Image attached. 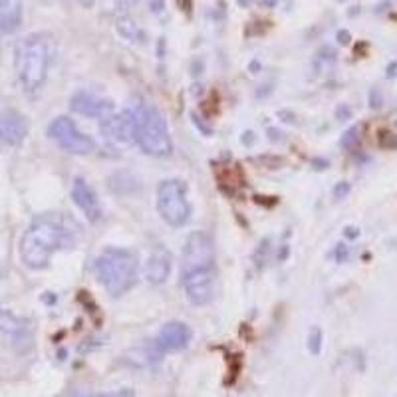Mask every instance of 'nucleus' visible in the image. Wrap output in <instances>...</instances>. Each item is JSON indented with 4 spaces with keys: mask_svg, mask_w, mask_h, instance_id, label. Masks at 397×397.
Masks as SVG:
<instances>
[{
    "mask_svg": "<svg viewBox=\"0 0 397 397\" xmlns=\"http://www.w3.org/2000/svg\"><path fill=\"white\" fill-rule=\"evenodd\" d=\"M356 141H358V127H352V129L345 131L344 139H342V145H345V147H354Z\"/></svg>",
    "mask_w": 397,
    "mask_h": 397,
    "instance_id": "19",
    "label": "nucleus"
},
{
    "mask_svg": "<svg viewBox=\"0 0 397 397\" xmlns=\"http://www.w3.org/2000/svg\"><path fill=\"white\" fill-rule=\"evenodd\" d=\"M22 22L20 0H0V36L14 32Z\"/></svg>",
    "mask_w": 397,
    "mask_h": 397,
    "instance_id": "15",
    "label": "nucleus"
},
{
    "mask_svg": "<svg viewBox=\"0 0 397 397\" xmlns=\"http://www.w3.org/2000/svg\"><path fill=\"white\" fill-rule=\"evenodd\" d=\"M72 199H74V203L80 207V211L86 215L87 221L96 223V221L102 219V207H100L98 195H96V191L92 189L82 177L74 179V185H72Z\"/></svg>",
    "mask_w": 397,
    "mask_h": 397,
    "instance_id": "12",
    "label": "nucleus"
},
{
    "mask_svg": "<svg viewBox=\"0 0 397 397\" xmlns=\"http://www.w3.org/2000/svg\"><path fill=\"white\" fill-rule=\"evenodd\" d=\"M347 38H350L347 32H340V42H342V44H347Z\"/></svg>",
    "mask_w": 397,
    "mask_h": 397,
    "instance_id": "26",
    "label": "nucleus"
},
{
    "mask_svg": "<svg viewBox=\"0 0 397 397\" xmlns=\"http://www.w3.org/2000/svg\"><path fill=\"white\" fill-rule=\"evenodd\" d=\"M52 38L48 34H28L20 38L14 48V69L24 92L36 94L44 86L52 64Z\"/></svg>",
    "mask_w": 397,
    "mask_h": 397,
    "instance_id": "2",
    "label": "nucleus"
},
{
    "mask_svg": "<svg viewBox=\"0 0 397 397\" xmlns=\"http://www.w3.org/2000/svg\"><path fill=\"white\" fill-rule=\"evenodd\" d=\"M171 275V255L167 248L157 246L155 250L149 255V260L145 264V278L149 284L161 286Z\"/></svg>",
    "mask_w": 397,
    "mask_h": 397,
    "instance_id": "14",
    "label": "nucleus"
},
{
    "mask_svg": "<svg viewBox=\"0 0 397 397\" xmlns=\"http://www.w3.org/2000/svg\"><path fill=\"white\" fill-rule=\"evenodd\" d=\"M28 136V121L18 111L0 114V141L6 145H20Z\"/></svg>",
    "mask_w": 397,
    "mask_h": 397,
    "instance_id": "13",
    "label": "nucleus"
},
{
    "mask_svg": "<svg viewBox=\"0 0 397 397\" xmlns=\"http://www.w3.org/2000/svg\"><path fill=\"white\" fill-rule=\"evenodd\" d=\"M92 397H136L131 389H118V391H109V394H98Z\"/></svg>",
    "mask_w": 397,
    "mask_h": 397,
    "instance_id": "20",
    "label": "nucleus"
},
{
    "mask_svg": "<svg viewBox=\"0 0 397 397\" xmlns=\"http://www.w3.org/2000/svg\"><path fill=\"white\" fill-rule=\"evenodd\" d=\"M347 193H350V183L342 181V183H338V185H336V189H334V197H336V199H342V197H345Z\"/></svg>",
    "mask_w": 397,
    "mask_h": 397,
    "instance_id": "21",
    "label": "nucleus"
},
{
    "mask_svg": "<svg viewBox=\"0 0 397 397\" xmlns=\"http://www.w3.org/2000/svg\"><path fill=\"white\" fill-rule=\"evenodd\" d=\"M187 183L181 179H163L157 187V211L169 226H183L191 217Z\"/></svg>",
    "mask_w": 397,
    "mask_h": 397,
    "instance_id": "5",
    "label": "nucleus"
},
{
    "mask_svg": "<svg viewBox=\"0 0 397 397\" xmlns=\"http://www.w3.org/2000/svg\"><path fill=\"white\" fill-rule=\"evenodd\" d=\"M100 133L104 136L105 141L118 145V147H127L138 141V123H136V114L133 109H123L118 114H109L100 121Z\"/></svg>",
    "mask_w": 397,
    "mask_h": 397,
    "instance_id": "7",
    "label": "nucleus"
},
{
    "mask_svg": "<svg viewBox=\"0 0 397 397\" xmlns=\"http://www.w3.org/2000/svg\"><path fill=\"white\" fill-rule=\"evenodd\" d=\"M396 68H397V64H391V66H389V72H387V78H394V76H396V72H394Z\"/></svg>",
    "mask_w": 397,
    "mask_h": 397,
    "instance_id": "25",
    "label": "nucleus"
},
{
    "mask_svg": "<svg viewBox=\"0 0 397 397\" xmlns=\"http://www.w3.org/2000/svg\"><path fill=\"white\" fill-rule=\"evenodd\" d=\"M215 242L211 235L203 230L191 233L183 246V275L191 270H203V268H215Z\"/></svg>",
    "mask_w": 397,
    "mask_h": 397,
    "instance_id": "8",
    "label": "nucleus"
},
{
    "mask_svg": "<svg viewBox=\"0 0 397 397\" xmlns=\"http://www.w3.org/2000/svg\"><path fill=\"white\" fill-rule=\"evenodd\" d=\"M26 332V324L17 318L14 314L6 310H0V336H12L20 338Z\"/></svg>",
    "mask_w": 397,
    "mask_h": 397,
    "instance_id": "16",
    "label": "nucleus"
},
{
    "mask_svg": "<svg viewBox=\"0 0 397 397\" xmlns=\"http://www.w3.org/2000/svg\"><path fill=\"white\" fill-rule=\"evenodd\" d=\"M358 235H360L358 228H345V237H347V239H356Z\"/></svg>",
    "mask_w": 397,
    "mask_h": 397,
    "instance_id": "24",
    "label": "nucleus"
},
{
    "mask_svg": "<svg viewBox=\"0 0 397 397\" xmlns=\"http://www.w3.org/2000/svg\"><path fill=\"white\" fill-rule=\"evenodd\" d=\"M138 123V141L143 153L151 157L171 155L173 141L169 136V127L165 116L157 109L155 105L141 104L133 111Z\"/></svg>",
    "mask_w": 397,
    "mask_h": 397,
    "instance_id": "4",
    "label": "nucleus"
},
{
    "mask_svg": "<svg viewBox=\"0 0 397 397\" xmlns=\"http://www.w3.org/2000/svg\"><path fill=\"white\" fill-rule=\"evenodd\" d=\"M380 105H381L380 92H378V89H374V92H372V107H374V109H378Z\"/></svg>",
    "mask_w": 397,
    "mask_h": 397,
    "instance_id": "22",
    "label": "nucleus"
},
{
    "mask_svg": "<svg viewBox=\"0 0 397 397\" xmlns=\"http://www.w3.org/2000/svg\"><path fill=\"white\" fill-rule=\"evenodd\" d=\"M120 32L125 38H129V40H138L139 36L138 26L131 20H120Z\"/></svg>",
    "mask_w": 397,
    "mask_h": 397,
    "instance_id": "17",
    "label": "nucleus"
},
{
    "mask_svg": "<svg viewBox=\"0 0 397 397\" xmlns=\"http://www.w3.org/2000/svg\"><path fill=\"white\" fill-rule=\"evenodd\" d=\"M69 109L78 116L84 118H105L114 111V104L111 100L100 98L96 94L89 92H78L69 98Z\"/></svg>",
    "mask_w": 397,
    "mask_h": 397,
    "instance_id": "10",
    "label": "nucleus"
},
{
    "mask_svg": "<svg viewBox=\"0 0 397 397\" xmlns=\"http://www.w3.org/2000/svg\"><path fill=\"white\" fill-rule=\"evenodd\" d=\"M82 225L66 213L40 215L22 235L20 259L28 268L42 270L48 266L54 253L74 248L82 239Z\"/></svg>",
    "mask_w": 397,
    "mask_h": 397,
    "instance_id": "1",
    "label": "nucleus"
},
{
    "mask_svg": "<svg viewBox=\"0 0 397 397\" xmlns=\"http://www.w3.org/2000/svg\"><path fill=\"white\" fill-rule=\"evenodd\" d=\"M48 138L56 141L64 151L72 155H89L98 149L94 138L80 131V127L66 116H60L48 125Z\"/></svg>",
    "mask_w": 397,
    "mask_h": 397,
    "instance_id": "6",
    "label": "nucleus"
},
{
    "mask_svg": "<svg viewBox=\"0 0 397 397\" xmlns=\"http://www.w3.org/2000/svg\"><path fill=\"white\" fill-rule=\"evenodd\" d=\"M98 282L114 298L129 292L138 282V257L120 246H109L94 262Z\"/></svg>",
    "mask_w": 397,
    "mask_h": 397,
    "instance_id": "3",
    "label": "nucleus"
},
{
    "mask_svg": "<svg viewBox=\"0 0 397 397\" xmlns=\"http://www.w3.org/2000/svg\"><path fill=\"white\" fill-rule=\"evenodd\" d=\"M183 288L193 306H207L217 294V270L203 268L183 275Z\"/></svg>",
    "mask_w": 397,
    "mask_h": 397,
    "instance_id": "9",
    "label": "nucleus"
},
{
    "mask_svg": "<svg viewBox=\"0 0 397 397\" xmlns=\"http://www.w3.org/2000/svg\"><path fill=\"white\" fill-rule=\"evenodd\" d=\"M345 259H347V248H345L344 244H340V246H338V260L342 262V260Z\"/></svg>",
    "mask_w": 397,
    "mask_h": 397,
    "instance_id": "23",
    "label": "nucleus"
},
{
    "mask_svg": "<svg viewBox=\"0 0 397 397\" xmlns=\"http://www.w3.org/2000/svg\"><path fill=\"white\" fill-rule=\"evenodd\" d=\"M320 347H322V332L316 328L312 330L310 334V352L312 354H320Z\"/></svg>",
    "mask_w": 397,
    "mask_h": 397,
    "instance_id": "18",
    "label": "nucleus"
},
{
    "mask_svg": "<svg viewBox=\"0 0 397 397\" xmlns=\"http://www.w3.org/2000/svg\"><path fill=\"white\" fill-rule=\"evenodd\" d=\"M193 338V332L191 328L185 324V322H167L161 332L157 334L155 338V347L159 352H179L183 347H187Z\"/></svg>",
    "mask_w": 397,
    "mask_h": 397,
    "instance_id": "11",
    "label": "nucleus"
}]
</instances>
